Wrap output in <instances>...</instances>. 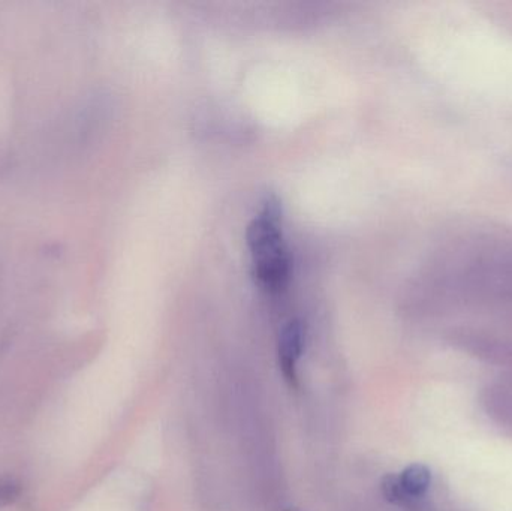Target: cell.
Here are the masks:
<instances>
[{
  "label": "cell",
  "instance_id": "6da1fadb",
  "mask_svg": "<svg viewBox=\"0 0 512 511\" xmlns=\"http://www.w3.org/2000/svg\"><path fill=\"white\" fill-rule=\"evenodd\" d=\"M246 240L259 284L270 291L282 290L289 281L291 258L283 242L282 206L273 195L264 201L261 212L248 225Z\"/></svg>",
  "mask_w": 512,
  "mask_h": 511
},
{
  "label": "cell",
  "instance_id": "7a4b0ae2",
  "mask_svg": "<svg viewBox=\"0 0 512 511\" xmlns=\"http://www.w3.org/2000/svg\"><path fill=\"white\" fill-rule=\"evenodd\" d=\"M432 471L423 464H412L397 476H387L382 485L385 500L397 506L417 503L432 488Z\"/></svg>",
  "mask_w": 512,
  "mask_h": 511
},
{
  "label": "cell",
  "instance_id": "3957f363",
  "mask_svg": "<svg viewBox=\"0 0 512 511\" xmlns=\"http://www.w3.org/2000/svg\"><path fill=\"white\" fill-rule=\"evenodd\" d=\"M481 405L490 420L512 435V372L487 384Z\"/></svg>",
  "mask_w": 512,
  "mask_h": 511
},
{
  "label": "cell",
  "instance_id": "277c9868",
  "mask_svg": "<svg viewBox=\"0 0 512 511\" xmlns=\"http://www.w3.org/2000/svg\"><path fill=\"white\" fill-rule=\"evenodd\" d=\"M304 326L301 321L291 320L279 336V363L286 380L294 383L297 378V363L303 356Z\"/></svg>",
  "mask_w": 512,
  "mask_h": 511
},
{
  "label": "cell",
  "instance_id": "5b68a950",
  "mask_svg": "<svg viewBox=\"0 0 512 511\" xmlns=\"http://www.w3.org/2000/svg\"><path fill=\"white\" fill-rule=\"evenodd\" d=\"M20 495V485L12 479H0V507L14 503Z\"/></svg>",
  "mask_w": 512,
  "mask_h": 511
}]
</instances>
